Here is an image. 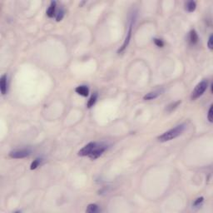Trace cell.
I'll use <instances>...</instances> for the list:
<instances>
[{"instance_id": "obj_16", "label": "cell", "mask_w": 213, "mask_h": 213, "mask_svg": "<svg viewBox=\"0 0 213 213\" xmlns=\"http://www.w3.org/2000/svg\"><path fill=\"white\" fill-rule=\"evenodd\" d=\"M41 162H42V159H41V158L35 159V160L32 162V164H31V166H30V169H31V170H34V169L37 168V167H39V165L41 164Z\"/></svg>"}, {"instance_id": "obj_15", "label": "cell", "mask_w": 213, "mask_h": 213, "mask_svg": "<svg viewBox=\"0 0 213 213\" xmlns=\"http://www.w3.org/2000/svg\"><path fill=\"white\" fill-rule=\"evenodd\" d=\"M180 104H181V101H177V102H173V103H171V104H170V105H168V106H167V109H166V110H167L168 112H171L173 110H175Z\"/></svg>"}, {"instance_id": "obj_11", "label": "cell", "mask_w": 213, "mask_h": 213, "mask_svg": "<svg viewBox=\"0 0 213 213\" xmlns=\"http://www.w3.org/2000/svg\"><path fill=\"white\" fill-rule=\"evenodd\" d=\"M198 35H197V32H196V30L192 29L189 33V40L191 44H196V42H198Z\"/></svg>"}, {"instance_id": "obj_2", "label": "cell", "mask_w": 213, "mask_h": 213, "mask_svg": "<svg viewBox=\"0 0 213 213\" xmlns=\"http://www.w3.org/2000/svg\"><path fill=\"white\" fill-rule=\"evenodd\" d=\"M207 88V81L204 80V81H201V83H199L196 86L195 89L191 93V100H196L198 97H201L205 93Z\"/></svg>"}, {"instance_id": "obj_19", "label": "cell", "mask_w": 213, "mask_h": 213, "mask_svg": "<svg viewBox=\"0 0 213 213\" xmlns=\"http://www.w3.org/2000/svg\"><path fill=\"white\" fill-rule=\"evenodd\" d=\"M212 105H211L210 106V108H209V111H208V113H207V119L210 122H213V117H212Z\"/></svg>"}, {"instance_id": "obj_4", "label": "cell", "mask_w": 213, "mask_h": 213, "mask_svg": "<svg viewBox=\"0 0 213 213\" xmlns=\"http://www.w3.org/2000/svg\"><path fill=\"white\" fill-rule=\"evenodd\" d=\"M30 149H19V150H14L9 153V157L14 159H21V158H27L31 154Z\"/></svg>"}, {"instance_id": "obj_12", "label": "cell", "mask_w": 213, "mask_h": 213, "mask_svg": "<svg viewBox=\"0 0 213 213\" xmlns=\"http://www.w3.org/2000/svg\"><path fill=\"white\" fill-rule=\"evenodd\" d=\"M196 4L195 1H189L186 4V10L188 11L189 13L194 12L196 10Z\"/></svg>"}, {"instance_id": "obj_8", "label": "cell", "mask_w": 213, "mask_h": 213, "mask_svg": "<svg viewBox=\"0 0 213 213\" xmlns=\"http://www.w3.org/2000/svg\"><path fill=\"white\" fill-rule=\"evenodd\" d=\"M0 89H1V93L3 95H4L7 93L8 91V83H7V76L4 74L1 78H0Z\"/></svg>"}, {"instance_id": "obj_18", "label": "cell", "mask_w": 213, "mask_h": 213, "mask_svg": "<svg viewBox=\"0 0 213 213\" xmlns=\"http://www.w3.org/2000/svg\"><path fill=\"white\" fill-rule=\"evenodd\" d=\"M63 16H64V12H63V10H60V11L58 13L57 16H56V21H58V22L61 21L62 19H63Z\"/></svg>"}, {"instance_id": "obj_6", "label": "cell", "mask_w": 213, "mask_h": 213, "mask_svg": "<svg viewBox=\"0 0 213 213\" xmlns=\"http://www.w3.org/2000/svg\"><path fill=\"white\" fill-rule=\"evenodd\" d=\"M106 147L105 145L98 144V146L93 150L88 157H89V158H91L92 160H95V159H97V158H98L99 157H101L102 155V153L106 151Z\"/></svg>"}, {"instance_id": "obj_20", "label": "cell", "mask_w": 213, "mask_h": 213, "mask_svg": "<svg viewBox=\"0 0 213 213\" xmlns=\"http://www.w3.org/2000/svg\"><path fill=\"white\" fill-rule=\"evenodd\" d=\"M203 200H204L203 197H199V198H197V199L194 201L193 206H194V207H200V205L203 202Z\"/></svg>"}, {"instance_id": "obj_1", "label": "cell", "mask_w": 213, "mask_h": 213, "mask_svg": "<svg viewBox=\"0 0 213 213\" xmlns=\"http://www.w3.org/2000/svg\"><path fill=\"white\" fill-rule=\"evenodd\" d=\"M186 129V124H180V125L176 126L175 127L171 128L169 131H167L166 132H164L163 134L161 136H159L158 137V141L161 142H166L168 141H171L172 139L176 138L178 136L184 132V130Z\"/></svg>"}, {"instance_id": "obj_5", "label": "cell", "mask_w": 213, "mask_h": 213, "mask_svg": "<svg viewBox=\"0 0 213 213\" xmlns=\"http://www.w3.org/2000/svg\"><path fill=\"white\" fill-rule=\"evenodd\" d=\"M97 142H89L88 144H87L86 146H84L83 148L81 149L80 151L78 152V156L80 157H86V156H89L91 153L93 152L94 149L97 148L98 146Z\"/></svg>"}, {"instance_id": "obj_14", "label": "cell", "mask_w": 213, "mask_h": 213, "mask_svg": "<svg viewBox=\"0 0 213 213\" xmlns=\"http://www.w3.org/2000/svg\"><path fill=\"white\" fill-rule=\"evenodd\" d=\"M97 93H95L94 94H93L92 95V97H90V99L88 100V103H87V106H88V107H92V106L96 103V102H97Z\"/></svg>"}, {"instance_id": "obj_3", "label": "cell", "mask_w": 213, "mask_h": 213, "mask_svg": "<svg viewBox=\"0 0 213 213\" xmlns=\"http://www.w3.org/2000/svg\"><path fill=\"white\" fill-rule=\"evenodd\" d=\"M135 19H136V16H132V18L130 20V24H129V28H128V31H127V36H126L125 40L123 42V44L122 45L119 50L117 51L118 53H123L124 50L127 48V47L128 46L129 44L130 40H131V37H132V28H133V24H134Z\"/></svg>"}, {"instance_id": "obj_10", "label": "cell", "mask_w": 213, "mask_h": 213, "mask_svg": "<svg viewBox=\"0 0 213 213\" xmlns=\"http://www.w3.org/2000/svg\"><path fill=\"white\" fill-rule=\"evenodd\" d=\"M56 10V2L55 1H53L50 4V6L48 7V9L47 10V16L48 18H53V15L55 14Z\"/></svg>"}, {"instance_id": "obj_17", "label": "cell", "mask_w": 213, "mask_h": 213, "mask_svg": "<svg viewBox=\"0 0 213 213\" xmlns=\"http://www.w3.org/2000/svg\"><path fill=\"white\" fill-rule=\"evenodd\" d=\"M153 42H154L156 46L159 47H162L164 46V42H163V41H162V39H160V38H154V39H153Z\"/></svg>"}, {"instance_id": "obj_21", "label": "cell", "mask_w": 213, "mask_h": 213, "mask_svg": "<svg viewBox=\"0 0 213 213\" xmlns=\"http://www.w3.org/2000/svg\"><path fill=\"white\" fill-rule=\"evenodd\" d=\"M213 36H212V35H210V37H209V39H208V42H207V46H208V47L212 50L213 48Z\"/></svg>"}, {"instance_id": "obj_7", "label": "cell", "mask_w": 213, "mask_h": 213, "mask_svg": "<svg viewBox=\"0 0 213 213\" xmlns=\"http://www.w3.org/2000/svg\"><path fill=\"white\" fill-rule=\"evenodd\" d=\"M164 92V89H158L156 91H153V92H150V93H147L145 96L143 97L144 100H153L158 97L162 93Z\"/></svg>"}, {"instance_id": "obj_13", "label": "cell", "mask_w": 213, "mask_h": 213, "mask_svg": "<svg viewBox=\"0 0 213 213\" xmlns=\"http://www.w3.org/2000/svg\"><path fill=\"white\" fill-rule=\"evenodd\" d=\"M99 211L98 206L97 204H89L88 206V208L86 210V212L88 213H95Z\"/></svg>"}, {"instance_id": "obj_9", "label": "cell", "mask_w": 213, "mask_h": 213, "mask_svg": "<svg viewBox=\"0 0 213 213\" xmlns=\"http://www.w3.org/2000/svg\"><path fill=\"white\" fill-rule=\"evenodd\" d=\"M75 92L79 95L83 96V97H88V94H89V89L87 86L82 85V86L77 87L75 89Z\"/></svg>"}]
</instances>
